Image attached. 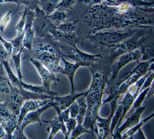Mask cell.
<instances>
[{
    "instance_id": "7c38bea8",
    "label": "cell",
    "mask_w": 154,
    "mask_h": 139,
    "mask_svg": "<svg viewBox=\"0 0 154 139\" xmlns=\"http://www.w3.org/2000/svg\"><path fill=\"white\" fill-rule=\"evenodd\" d=\"M56 26L57 25H55L50 30V35L55 41H59L61 42H63L64 44L73 47V48L77 47V45L79 44H81L75 32L73 33L62 32L57 30Z\"/></svg>"
},
{
    "instance_id": "8d00e7d4",
    "label": "cell",
    "mask_w": 154,
    "mask_h": 139,
    "mask_svg": "<svg viewBox=\"0 0 154 139\" xmlns=\"http://www.w3.org/2000/svg\"><path fill=\"white\" fill-rule=\"evenodd\" d=\"M57 30L64 33H73L75 32L76 26L73 22H64L56 26Z\"/></svg>"
},
{
    "instance_id": "b9f144b4",
    "label": "cell",
    "mask_w": 154,
    "mask_h": 139,
    "mask_svg": "<svg viewBox=\"0 0 154 139\" xmlns=\"http://www.w3.org/2000/svg\"><path fill=\"white\" fill-rule=\"evenodd\" d=\"M79 103L78 102L75 101L73 104H72L71 106L69 107V116L71 118L73 119H76L77 115H78L79 112Z\"/></svg>"
},
{
    "instance_id": "c3c4849f",
    "label": "cell",
    "mask_w": 154,
    "mask_h": 139,
    "mask_svg": "<svg viewBox=\"0 0 154 139\" xmlns=\"http://www.w3.org/2000/svg\"><path fill=\"white\" fill-rule=\"evenodd\" d=\"M94 126H96V125H94ZM94 131L96 132V135H97V137H98V139H103L102 137L98 134V128H97V126H96V127H95V128L94 129Z\"/></svg>"
},
{
    "instance_id": "52a82bcc",
    "label": "cell",
    "mask_w": 154,
    "mask_h": 139,
    "mask_svg": "<svg viewBox=\"0 0 154 139\" xmlns=\"http://www.w3.org/2000/svg\"><path fill=\"white\" fill-rule=\"evenodd\" d=\"M62 56H66L67 58H69L72 60H73L75 64L79 65L80 67L90 68L91 65L97 63L100 59L103 58V55L89 54L81 51L78 47H76L75 48L72 47L71 52L66 55L62 54Z\"/></svg>"
},
{
    "instance_id": "1f68e13d",
    "label": "cell",
    "mask_w": 154,
    "mask_h": 139,
    "mask_svg": "<svg viewBox=\"0 0 154 139\" xmlns=\"http://www.w3.org/2000/svg\"><path fill=\"white\" fill-rule=\"evenodd\" d=\"M149 89H150V87L143 90L139 94L137 97L136 98V99H135V101L133 103V104L131 107L132 110H135L136 109L141 107V104H143V102H144V101H145L146 95L148 92Z\"/></svg>"
},
{
    "instance_id": "d6a6232c",
    "label": "cell",
    "mask_w": 154,
    "mask_h": 139,
    "mask_svg": "<svg viewBox=\"0 0 154 139\" xmlns=\"http://www.w3.org/2000/svg\"><path fill=\"white\" fill-rule=\"evenodd\" d=\"M84 133H91V131L87 129L83 124H77L74 129L71 133L69 139H76L78 137H81Z\"/></svg>"
},
{
    "instance_id": "83f0119b",
    "label": "cell",
    "mask_w": 154,
    "mask_h": 139,
    "mask_svg": "<svg viewBox=\"0 0 154 139\" xmlns=\"http://www.w3.org/2000/svg\"><path fill=\"white\" fill-rule=\"evenodd\" d=\"M47 16L51 21H54L59 24V25L62 23L66 22L67 17H68L67 12L61 11L59 10H55L54 12L51 13L50 15Z\"/></svg>"
},
{
    "instance_id": "f1b7e54d",
    "label": "cell",
    "mask_w": 154,
    "mask_h": 139,
    "mask_svg": "<svg viewBox=\"0 0 154 139\" xmlns=\"http://www.w3.org/2000/svg\"><path fill=\"white\" fill-rule=\"evenodd\" d=\"M78 103L79 106V109L78 115H77V116L76 117V121L77 124H83L87 112V104L85 99L81 101L80 102H78Z\"/></svg>"
},
{
    "instance_id": "4dcf8cb0",
    "label": "cell",
    "mask_w": 154,
    "mask_h": 139,
    "mask_svg": "<svg viewBox=\"0 0 154 139\" xmlns=\"http://www.w3.org/2000/svg\"><path fill=\"white\" fill-rule=\"evenodd\" d=\"M38 0H0V3H15L17 5V10L19 8L20 5L24 4L25 5V7H27L28 8L32 9V7L36 4L37 5Z\"/></svg>"
},
{
    "instance_id": "7402d4cb",
    "label": "cell",
    "mask_w": 154,
    "mask_h": 139,
    "mask_svg": "<svg viewBox=\"0 0 154 139\" xmlns=\"http://www.w3.org/2000/svg\"><path fill=\"white\" fill-rule=\"evenodd\" d=\"M124 98L123 99V100L120 103L122 104L123 106V111H122V117L120 118V119L119 120V121L117 124V126L116 127V128H118L119 127V126L121 125L122 124V122L123 121V119H125V116H126V115L127 114V113L129 112L130 109L131 108L133 103L135 101L134 97L133 95L130 94L129 92H128L127 91V92L124 94Z\"/></svg>"
},
{
    "instance_id": "603a6c76",
    "label": "cell",
    "mask_w": 154,
    "mask_h": 139,
    "mask_svg": "<svg viewBox=\"0 0 154 139\" xmlns=\"http://www.w3.org/2000/svg\"><path fill=\"white\" fill-rule=\"evenodd\" d=\"M22 87L28 91H30L32 92H34L39 94H45L50 95L51 97H55L57 95V92H54L50 89H48L44 86H39V85H34L32 84H28L24 82L23 81L21 82Z\"/></svg>"
},
{
    "instance_id": "ee69618b",
    "label": "cell",
    "mask_w": 154,
    "mask_h": 139,
    "mask_svg": "<svg viewBox=\"0 0 154 139\" xmlns=\"http://www.w3.org/2000/svg\"><path fill=\"white\" fill-rule=\"evenodd\" d=\"M80 2H84V3L88 5L89 7H91L98 5H102L103 3L106 2V0H80Z\"/></svg>"
},
{
    "instance_id": "8992f818",
    "label": "cell",
    "mask_w": 154,
    "mask_h": 139,
    "mask_svg": "<svg viewBox=\"0 0 154 139\" xmlns=\"http://www.w3.org/2000/svg\"><path fill=\"white\" fill-rule=\"evenodd\" d=\"M0 124L5 130L7 138L11 139L12 133L18 126V116L8 108L5 101H0Z\"/></svg>"
},
{
    "instance_id": "30bf717a",
    "label": "cell",
    "mask_w": 154,
    "mask_h": 139,
    "mask_svg": "<svg viewBox=\"0 0 154 139\" xmlns=\"http://www.w3.org/2000/svg\"><path fill=\"white\" fill-rule=\"evenodd\" d=\"M35 11L32 9L28 8L26 17V24L24 30V39L23 42V47L26 48L28 51H32V45L33 39L35 37V32L33 30V24L35 19Z\"/></svg>"
},
{
    "instance_id": "7a4b0ae2",
    "label": "cell",
    "mask_w": 154,
    "mask_h": 139,
    "mask_svg": "<svg viewBox=\"0 0 154 139\" xmlns=\"http://www.w3.org/2000/svg\"><path fill=\"white\" fill-rule=\"evenodd\" d=\"M35 59L45 66L55 74H59L62 70L60 65L61 55L50 44H45L41 43L33 52Z\"/></svg>"
},
{
    "instance_id": "e575fe53",
    "label": "cell",
    "mask_w": 154,
    "mask_h": 139,
    "mask_svg": "<svg viewBox=\"0 0 154 139\" xmlns=\"http://www.w3.org/2000/svg\"><path fill=\"white\" fill-rule=\"evenodd\" d=\"M24 35H25V33L23 32L20 35H17V37L16 38H14V39L10 41L13 46V53H17V52H19L23 47V42L24 39Z\"/></svg>"
},
{
    "instance_id": "44dd1931",
    "label": "cell",
    "mask_w": 154,
    "mask_h": 139,
    "mask_svg": "<svg viewBox=\"0 0 154 139\" xmlns=\"http://www.w3.org/2000/svg\"><path fill=\"white\" fill-rule=\"evenodd\" d=\"M12 84L4 71V68L0 64V101H5L11 92Z\"/></svg>"
},
{
    "instance_id": "d6986e66",
    "label": "cell",
    "mask_w": 154,
    "mask_h": 139,
    "mask_svg": "<svg viewBox=\"0 0 154 139\" xmlns=\"http://www.w3.org/2000/svg\"><path fill=\"white\" fill-rule=\"evenodd\" d=\"M145 109V107H140L136 109L131 114V116H130L126 119V121L119 126V128L115 129H118L120 132L122 133L125 129H131L133 126H136V124L141 121V117Z\"/></svg>"
},
{
    "instance_id": "e0dca14e",
    "label": "cell",
    "mask_w": 154,
    "mask_h": 139,
    "mask_svg": "<svg viewBox=\"0 0 154 139\" xmlns=\"http://www.w3.org/2000/svg\"><path fill=\"white\" fill-rule=\"evenodd\" d=\"M116 110L110 108V113L107 118H102L100 116L96 119L95 125L97 126L98 133L102 137L103 139H106L110 137V124L112 119L115 113Z\"/></svg>"
},
{
    "instance_id": "9a60e30c",
    "label": "cell",
    "mask_w": 154,
    "mask_h": 139,
    "mask_svg": "<svg viewBox=\"0 0 154 139\" xmlns=\"http://www.w3.org/2000/svg\"><path fill=\"white\" fill-rule=\"evenodd\" d=\"M51 107H52L50 99L49 102L46 103L45 105H44V106H42L41 108L34 110V111H32L30 113H28L26 116L24 117L23 121L21 124L20 128L21 130L24 131V129H25L28 126L35 122H38L40 126H42L41 119V115L44 113L46 110Z\"/></svg>"
},
{
    "instance_id": "d590c367",
    "label": "cell",
    "mask_w": 154,
    "mask_h": 139,
    "mask_svg": "<svg viewBox=\"0 0 154 139\" xmlns=\"http://www.w3.org/2000/svg\"><path fill=\"white\" fill-rule=\"evenodd\" d=\"M76 2V0H60L56 7V10L66 12L73 8Z\"/></svg>"
},
{
    "instance_id": "f907efd6",
    "label": "cell",
    "mask_w": 154,
    "mask_h": 139,
    "mask_svg": "<svg viewBox=\"0 0 154 139\" xmlns=\"http://www.w3.org/2000/svg\"><path fill=\"white\" fill-rule=\"evenodd\" d=\"M76 139H82V137H79L77 138Z\"/></svg>"
},
{
    "instance_id": "60d3db41",
    "label": "cell",
    "mask_w": 154,
    "mask_h": 139,
    "mask_svg": "<svg viewBox=\"0 0 154 139\" xmlns=\"http://www.w3.org/2000/svg\"><path fill=\"white\" fill-rule=\"evenodd\" d=\"M11 139H28L24 133V131L21 130L20 127L17 126L12 134Z\"/></svg>"
},
{
    "instance_id": "277c9868",
    "label": "cell",
    "mask_w": 154,
    "mask_h": 139,
    "mask_svg": "<svg viewBox=\"0 0 154 139\" xmlns=\"http://www.w3.org/2000/svg\"><path fill=\"white\" fill-rule=\"evenodd\" d=\"M145 40L143 31L138 30L133 35L112 47L109 58L114 60L120 55L136 50L144 44Z\"/></svg>"
},
{
    "instance_id": "6da1fadb",
    "label": "cell",
    "mask_w": 154,
    "mask_h": 139,
    "mask_svg": "<svg viewBox=\"0 0 154 139\" xmlns=\"http://www.w3.org/2000/svg\"><path fill=\"white\" fill-rule=\"evenodd\" d=\"M107 85L105 76L101 72H96L93 74L91 85L84 96L87 104V112L83 126L88 130L90 129L92 137L96 119L100 116V110L103 105V96Z\"/></svg>"
},
{
    "instance_id": "5bb4252c",
    "label": "cell",
    "mask_w": 154,
    "mask_h": 139,
    "mask_svg": "<svg viewBox=\"0 0 154 139\" xmlns=\"http://www.w3.org/2000/svg\"><path fill=\"white\" fill-rule=\"evenodd\" d=\"M25 99L19 93L18 90L12 85L11 92L7 95L5 102L11 111L16 116H19L20 108Z\"/></svg>"
},
{
    "instance_id": "ac0fdd59",
    "label": "cell",
    "mask_w": 154,
    "mask_h": 139,
    "mask_svg": "<svg viewBox=\"0 0 154 139\" xmlns=\"http://www.w3.org/2000/svg\"><path fill=\"white\" fill-rule=\"evenodd\" d=\"M61 60L64 64V68H62L61 71V74L66 76L67 78L69 79V83L71 85V93L75 92V87L74 83L75 74L76 71L78 70L80 67L79 65L75 63H72V62L67 61L64 56L61 57Z\"/></svg>"
},
{
    "instance_id": "74e56055",
    "label": "cell",
    "mask_w": 154,
    "mask_h": 139,
    "mask_svg": "<svg viewBox=\"0 0 154 139\" xmlns=\"http://www.w3.org/2000/svg\"><path fill=\"white\" fill-rule=\"evenodd\" d=\"M77 125V122L76 121V119L69 118L67 121L65 122V126L66 128V132H67V137L69 138L71 133L73 130L74 128Z\"/></svg>"
},
{
    "instance_id": "d4e9b609",
    "label": "cell",
    "mask_w": 154,
    "mask_h": 139,
    "mask_svg": "<svg viewBox=\"0 0 154 139\" xmlns=\"http://www.w3.org/2000/svg\"><path fill=\"white\" fill-rule=\"evenodd\" d=\"M60 0H38V4L46 16H49L56 10V7Z\"/></svg>"
},
{
    "instance_id": "7bdbcfd3",
    "label": "cell",
    "mask_w": 154,
    "mask_h": 139,
    "mask_svg": "<svg viewBox=\"0 0 154 139\" xmlns=\"http://www.w3.org/2000/svg\"><path fill=\"white\" fill-rule=\"evenodd\" d=\"M57 116H59V117L61 120H62L63 122L65 123L67 121V120L70 118L69 108L64 110H62V111H61L59 113H57Z\"/></svg>"
},
{
    "instance_id": "f546056e",
    "label": "cell",
    "mask_w": 154,
    "mask_h": 139,
    "mask_svg": "<svg viewBox=\"0 0 154 139\" xmlns=\"http://www.w3.org/2000/svg\"><path fill=\"white\" fill-rule=\"evenodd\" d=\"M122 111H123V106L122 104L119 103V104H118L115 113L112 119L111 124H110V135H112V133L114 131V129L117 126V124L120 119L122 115Z\"/></svg>"
},
{
    "instance_id": "9c48e42d",
    "label": "cell",
    "mask_w": 154,
    "mask_h": 139,
    "mask_svg": "<svg viewBox=\"0 0 154 139\" xmlns=\"http://www.w3.org/2000/svg\"><path fill=\"white\" fill-rule=\"evenodd\" d=\"M85 94V91H84V92L80 93H77L76 92L70 93L65 96L60 97L57 95V96L53 97L50 99L51 106L55 110L57 113L60 112L62 110L68 108L78 99L84 97Z\"/></svg>"
},
{
    "instance_id": "f6af8a7d",
    "label": "cell",
    "mask_w": 154,
    "mask_h": 139,
    "mask_svg": "<svg viewBox=\"0 0 154 139\" xmlns=\"http://www.w3.org/2000/svg\"><path fill=\"white\" fill-rule=\"evenodd\" d=\"M129 139H147L144 135V134L143 131V130L141 129H139V130L131 137H129Z\"/></svg>"
},
{
    "instance_id": "2e32d148",
    "label": "cell",
    "mask_w": 154,
    "mask_h": 139,
    "mask_svg": "<svg viewBox=\"0 0 154 139\" xmlns=\"http://www.w3.org/2000/svg\"><path fill=\"white\" fill-rule=\"evenodd\" d=\"M43 122L49 124V126L47 128V131L50 133L48 139H52L55 136V135H57V133H59L60 131H62V135L64 137L65 139H69V138L67 137L65 123L58 116H57L54 119L50 120V121L43 120Z\"/></svg>"
},
{
    "instance_id": "5b68a950",
    "label": "cell",
    "mask_w": 154,
    "mask_h": 139,
    "mask_svg": "<svg viewBox=\"0 0 154 139\" xmlns=\"http://www.w3.org/2000/svg\"><path fill=\"white\" fill-rule=\"evenodd\" d=\"M35 19L33 21V27L35 35L39 38H46L51 37L50 30L55 25L53 23L42 9L38 5L34 8Z\"/></svg>"
},
{
    "instance_id": "ab89813d",
    "label": "cell",
    "mask_w": 154,
    "mask_h": 139,
    "mask_svg": "<svg viewBox=\"0 0 154 139\" xmlns=\"http://www.w3.org/2000/svg\"><path fill=\"white\" fill-rule=\"evenodd\" d=\"M12 13V11H8L2 19L1 21H0V30L2 32H4L6 26H7L9 22L11 20V14Z\"/></svg>"
},
{
    "instance_id": "4316f807",
    "label": "cell",
    "mask_w": 154,
    "mask_h": 139,
    "mask_svg": "<svg viewBox=\"0 0 154 139\" xmlns=\"http://www.w3.org/2000/svg\"><path fill=\"white\" fill-rule=\"evenodd\" d=\"M154 116V113H152L150 116H148L147 117H146L145 119H143L142 121H141L139 122L137 124H136V126H133L132 128H131V129H129V130L127 131L126 133H125L123 135H122V139H127L128 138H129L130 137L132 136L134 134L136 133L139 129H141L142 128V126L144 125V124L146 123L148 121H150L152 119V117Z\"/></svg>"
},
{
    "instance_id": "681fc988",
    "label": "cell",
    "mask_w": 154,
    "mask_h": 139,
    "mask_svg": "<svg viewBox=\"0 0 154 139\" xmlns=\"http://www.w3.org/2000/svg\"><path fill=\"white\" fill-rule=\"evenodd\" d=\"M144 1H146V2H153V0H144Z\"/></svg>"
},
{
    "instance_id": "3957f363",
    "label": "cell",
    "mask_w": 154,
    "mask_h": 139,
    "mask_svg": "<svg viewBox=\"0 0 154 139\" xmlns=\"http://www.w3.org/2000/svg\"><path fill=\"white\" fill-rule=\"evenodd\" d=\"M138 30H131L124 32L116 31H99L91 34L89 40L92 42L95 48L100 47L103 50L105 47H112L133 35Z\"/></svg>"
},
{
    "instance_id": "4fadbf2b",
    "label": "cell",
    "mask_w": 154,
    "mask_h": 139,
    "mask_svg": "<svg viewBox=\"0 0 154 139\" xmlns=\"http://www.w3.org/2000/svg\"><path fill=\"white\" fill-rule=\"evenodd\" d=\"M49 99H28L23 102L18 116V126L20 127L23 120L26 115L44 106L49 102Z\"/></svg>"
},
{
    "instance_id": "ffe728a7",
    "label": "cell",
    "mask_w": 154,
    "mask_h": 139,
    "mask_svg": "<svg viewBox=\"0 0 154 139\" xmlns=\"http://www.w3.org/2000/svg\"><path fill=\"white\" fill-rule=\"evenodd\" d=\"M105 5L109 7H116L122 3H128L133 7L143 10L141 7H153V2L144 0H106Z\"/></svg>"
},
{
    "instance_id": "ba28073f",
    "label": "cell",
    "mask_w": 154,
    "mask_h": 139,
    "mask_svg": "<svg viewBox=\"0 0 154 139\" xmlns=\"http://www.w3.org/2000/svg\"><path fill=\"white\" fill-rule=\"evenodd\" d=\"M141 55L139 49L120 55L119 59L114 62L110 68V76L109 82L111 83L117 78L119 71L122 70L123 67L133 61H137L139 62V60L141 59Z\"/></svg>"
},
{
    "instance_id": "cb8c5ba5",
    "label": "cell",
    "mask_w": 154,
    "mask_h": 139,
    "mask_svg": "<svg viewBox=\"0 0 154 139\" xmlns=\"http://www.w3.org/2000/svg\"><path fill=\"white\" fill-rule=\"evenodd\" d=\"M141 53V59L143 62L148 61L154 59V44L153 41L152 39L150 42H144V44L139 48Z\"/></svg>"
},
{
    "instance_id": "f35d334b",
    "label": "cell",
    "mask_w": 154,
    "mask_h": 139,
    "mask_svg": "<svg viewBox=\"0 0 154 139\" xmlns=\"http://www.w3.org/2000/svg\"><path fill=\"white\" fill-rule=\"evenodd\" d=\"M0 42H1L2 45L4 47V49L6 50V51L8 53V54L11 56L13 53V46L12 43L10 41H7L4 39L3 37L0 35Z\"/></svg>"
},
{
    "instance_id": "484cf974",
    "label": "cell",
    "mask_w": 154,
    "mask_h": 139,
    "mask_svg": "<svg viewBox=\"0 0 154 139\" xmlns=\"http://www.w3.org/2000/svg\"><path fill=\"white\" fill-rule=\"evenodd\" d=\"M24 47H23L20 51L17 53H13L11 55L12 59L14 62V65H15V67H16V69L17 72V76L18 79L21 81H23V76L21 71V53Z\"/></svg>"
},
{
    "instance_id": "8fae6325",
    "label": "cell",
    "mask_w": 154,
    "mask_h": 139,
    "mask_svg": "<svg viewBox=\"0 0 154 139\" xmlns=\"http://www.w3.org/2000/svg\"><path fill=\"white\" fill-rule=\"evenodd\" d=\"M30 61L37 70L38 73L42 80V85L44 87L50 89V85L52 82H54L55 84H57V82H59L60 80L57 77L56 74L48 69L40 62L33 58L30 59Z\"/></svg>"
},
{
    "instance_id": "bcb514c9",
    "label": "cell",
    "mask_w": 154,
    "mask_h": 139,
    "mask_svg": "<svg viewBox=\"0 0 154 139\" xmlns=\"http://www.w3.org/2000/svg\"><path fill=\"white\" fill-rule=\"evenodd\" d=\"M118 129H115L112 133V139H122V135Z\"/></svg>"
},
{
    "instance_id": "7dc6e473",
    "label": "cell",
    "mask_w": 154,
    "mask_h": 139,
    "mask_svg": "<svg viewBox=\"0 0 154 139\" xmlns=\"http://www.w3.org/2000/svg\"><path fill=\"white\" fill-rule=\"evenodd\" d=\"M0 139H8L6 131L1 124H0Z\"/></svg>"
},
{
    "instance_id": "836d02e7",
    "label": "cell",
    "mask_w": 154,
    "mask_h": 139,
    "mask_svg": "<svg viewBox=\"0 0 154 139\" xmlns=\"http://www.w3.org/2000/svg\"><path fill=\"white\" fill-rule=\"evenodd\" d=\"M27 10L28 7H25V10L21 13L22 16L20 20H19V22L14 28V30H16L17 35H20L21 33L24 32L25 30V24H26V14H27Z\"/></svg>"
}]
</instances>
